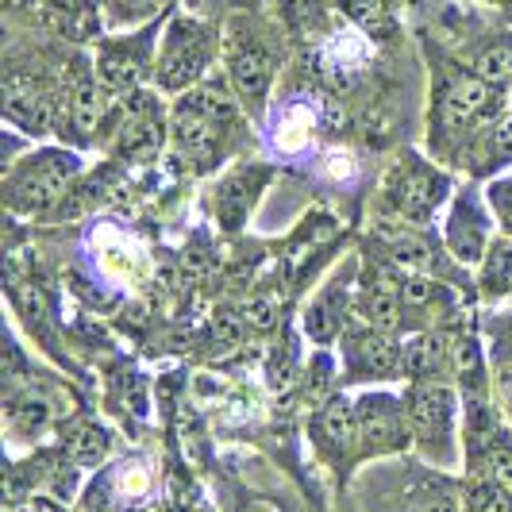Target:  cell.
I'll use <instances>...</instances> for the list:
<instances>
[{
	"instance_id": "7402d4cb",
	"label": "cell",
	"mask_w": 512,
	"mask_h": 512,
	"mask_svg": "<svg viewBox=\"0 0 512 512\" xmlns=\"http://www.w3.org/2000/svg\"><path fill=\"white\" fill-rule=\"evenodd\" d=\"M8 416H12V424H16L20 432H39V428L51 420V405H47L39 393L27 389V393L8 401Z\"/></svg>"
},
{
	"instance_id": "8fae6325",
	"label": "cell",
	"mask_w": 512,
	"mask_h": 512,
	"mask_svg": "<svg viewBox=\"0 0 512 512\" xmlns=\"http://www.w3.org/2000/svg\"><path fill=\"white\" fill-rule=\"evenodd\" d=\"M147 35L139 39H124V43H108L101 51V62H97V77H101L104 89L112 93H131L139 81H143V70H147Z\"/></svg>"
},
{
	"instance_id": "277c9868",
	"label": "cell",
	"mask_w": 512,
	"mask_h": 512,
	"mask_svg": "<svg viewBox=\"0 0 512 512\" xmlns=\"http://www.w3.org/2000/svg\"><path fill=\"white\" fill-rule=\"evenodd\" d=\"M405 409H409L412 439L428 455L447 459L451 439H455V397H451V389L439 382H416L412 393L405 397Z\"/></svg>"
},
{
	"instance_id": "5b68a950",
	"label": "cell",
	"mask_w": 512,
	"mask_h": 512,
	"mask_svg": "<svg viewBox=\"0 0 512 512\" xmlns=\"http://www.w3.org/2000/svg\"><path fill=\"white\" fill-rule=\"evenodd\" d=\"M359 416V451L362 455H389L401 451L412 439L409 409H401V401L385 397V393H370L355 405Z\"/></svg>"
},
{
	"instance_id": "ffe728a7",
	"label": "cell",
	"mask_w": 512,
	"mask_h": 512,
	"mask_svg": "<svg viewBox=\"0 0 512 512\" xmlns=\"http://www.w3.org/2000/svg\"><path fill=\"white\" fill-rule=\"evenodd\" d=\"M66 451L77 466H97L108 451V432L97 428V424H77L66 432Z\"/></svg>"
},
{
	"instance_id": "9c48e42d",
	"label": "cell",
	"mask_w": 512,
	"mask_h": 512,
	"mask_svg": "<svg viewBox=\"0 0 512 512\" xmlns=\"http://www.w3.org/2000/svg\"><path fill=\"white\" fill-rule=\"evenodd\" d=\"M4 112H8L12 124L35 131V135H43L54 124V101L39 89L35 77L24 74H12L4 81Z\"/></svg>"
},
{
	"instance_id": "1f68e13d",
	"label": "cell",
	"mask_w": 512,
	"mask_h": 512,
	"mask_svg": "<svg viewBox=\"0 0 512 512\" xmlns=\"http://www.w3.org/2000/svg\"><path fill=\"white\" fill-rule=\"evenodd\" d=\"M116 4H124V8H128V12H139V8H147V4H151V0H116Z\"/></svg>"
},
{
	"instance_id": "2e32d148",
	"label": "cell",
	"mask_w": 512,
	"mask_h": 512,
	"mask_svg": "<svg viewBox=\"0 0 512 512\" xmlns=\"http://www.w3.org/2000/svg\"><path fill=\"white\" fill-rule=\"evenodd\" d=\"M116 147L128 158H151L162 147V120H158V108L151 101H135V112L124 120V128L116 135Z\"/></svg>"
},
{
	"instance_id": "cb8c5ba5",
	"label": "cell",
	"mask_w": 512,
	"mask_h": 512,
	"mask_svg": "<svg viewBox=\"0 0 512 512\" xmlns=\"http://www.w3.org/2000/svg\"><path fill=\"white\" fill-rule=\"evenodd\" d=\"M266 370H270V385H274L278 393H285L289 385L297 382V343H293V339H282V347L270 351Z\"/></svg>"
},
{
	"instance_id": "6da1fadb",
	"label": "cell",
	"mask_w": 512,
	"mask_h": 512,
	"mask_svg": "<svg viewBox=\"0 0 512 512\" xmlns=\"http://www.w3.org/2000/svg\"><path fill=\"white\" fill-rule=\"evenodd\" d=\"M231 120H235V104L220 85H193L174 112V143L189 162L212 166L224 154Z\"/></svg>"
},
{
	"instance_id": "e0dca14e",
	"label": "cell",
	"mask_w": 512,
	"mask_h": 512,
	"mask_svg": "<svg viewBox=\"0 0 512 512\" xmlns=\"http://www.w3.org/2000/svg\"><path fill=\"white\" fill-rule=\"evenodd\" d=\"M104 112H108L104 85L101 81H93V77H81L74 89V101H70V124H74L77 139H89L93 131L101 128Z\"/></svg>"
},
{
	"instance_id": "ba28073f",
	"label": "cell",
	"mask_w": 512,
	"mask_h": 512,
	"mask_svg": "<svg viewBox=\"0 0 512 512\" xmlns=\"http://www.w3.org/2000/svg\"><path fill=\"white\" fill-rule=\"evenodd\" d=\"M347 359L355 378H393L397 370H405V351L393 343V335L378 328L347 335Z\"/></svg>"
},
{
	"instance_id": "7a4b0ae2",
	"label": "cell",
	"mask_w": 512,
	"mask_h": 512,
	"mask_svg": "<svg viewBox=\"0 0 512 512\" xmlns=\"http://www.w3.org/2000/svg\"><path fill=\"white\" fill-rule=\"evenodd\" d=\"M208 58H212V35L208 27H201L197 20H174L166 39H162V54H158V85L178 93V89H193L201 74H205Z\"/></svg>"
},
{
	"instance_id": "484cf974",
	"label": "cell",
	"mask_w": 512,
	"mask_h": 512,
	"mask_svg": "<svg viewBox=\"0 0 512 512\" xmlns=\"http://www.w3.org/2000/svg\"><path fill=\"white\" fill-rule=\"evenodd\" d=\"M351 12L362 27L370 31H389V8L385 0H351Z\"/></svg>"
},
{
	"instance_id": "44dd1931",
	"label": "cell",
	"mask_w": 512,
	"mask_h": 512,
	"mask_svg": "<svg viewBox=\"0 0 512 512\" xmlns=\"http://www.w3.org/2000/svg\"><path fill=\"white\" fill-rule=\"evenodd\" d=\"M466 509L470 512H512V489L493 482V478H478L466 486Z\"/></svg>"
},
{
	"instance_id": "9a60e30c",
	"label": "cell",
	"mask_w": 512,
	"mask_h": 512,
	"mask_svg": "<svg viewBox=\"0 0 512 512\" xmlns=\"http://www.w3.org/2000/svg\"><path fill=\"white\" fill-rule=\"evenodd\" d=\"M455 362V343L447 332H424L405 347V374L416 382H432Z\"/></svg>"
},
{
	"instance_id": "f546056e",
	"label": "cell",
	"mask_w": 512,
	"mask_h": 512,
	"mask_svg": "<svg viewBox=\"0 0 512 512\" xmlns=\"http://www.w3.org/2000/svg\"><path fill=\"white\" fill-rule=\"evenodd\" d=\"M497 385H501V397H505V405L512 409V359L497 366Z\"/></svg>"
},
{
	"instance_id": "4dcf8cb0",
	"label": "cell",
	"mask_w": 512,
	"mask_h": 512,
	"mask_svg": "<svg viewBox=\"0 0 512 512\" xmlns=\"http://www.w3.org/2000/svg\"><path fill=\"white\" fill-rule=\"evenodd\" d=\"M420 512H462V509H459V501H455V497H436V501H428Z\"/></svg>"
},
{
	"instance_id": "3957f363",
	"label": "cell",
	"mask_w": 512,
	"mask_h": 512,
	"mask_svg": "<svg viewBox=\"0 0 512 512\" xmlns=\"http://www.w3.org/2000/svg\"><path fill=\"white\" fill-rule=\"evenodd\" d=\"M74 174V154L39 151L12 174V181H8V205L16 208V212H39V208L54 205Z\"/></svg>"
},
{
	"instance_id": "4316f807",
	"label": "cell",
	"mask_w": 512,
	"mask_h": 512,
	"mask_svg": "<svg viewBox=\"0 0 512 512\" xmlns=\"http://www.w3.org/2000/svg\"><path fill=\"white\" fill-rule=\"evenodd\" d=\"M489 201H493V208H497L501 224L512 231V181H497V185L489 189Z\"/></svg>"
},
{
	"instance_id": "d4e9b609",
	"label": "cell",
	"mask_w": 512,
	"mask_h": 512,
	"mask_svg": "<svg viewBox=\"0 0 512 512\" xmlns=\"http://www.w3.org/2000/svg\"><path fill=\"white\" fill-rule=\"evenodd\" d=\"M393 289H397L405 308H428L439 297V285L432 278H424V274H405V278L393 282Z\"/></svg>"
},
{
	"instance_id": "f1b7e54d",
	"label": "cell",
	"mask_w": 512,
	"mask_h": 512,
	"mask_svg": "<svg viewBox=\"0 0 512 512\" xmlns=\"http://www.w3.org/2000/svg\"><path fill=\"white\" fill-rule=\"evenodd\" d=\"M328 378H332V362H328V355H320V359L312 362L308 389H312V393H328Z\"/></svg>"
},
{
	"instance_id": "7c38bea8",
	"label": "cell",
	"mask_w": 512,
	"mask_h": 512,
	"mask_svg": "<svg viewBox=\"0 0 512 512\" xmlns=\"http://www.w3.org/2000/svg\"><path fill=\"white\" fill-rule=\"evenodd\" d=\"M228 66H231V81H235L239 97L247 104H262V97L270 93V81H274V62H270L266 47L243 39V43L231 47Z\"/></svg>"
},
{
	"instance_id": "d6986e66",
	"label": "cell",
	"mask_w": 512,
	"mask_h": 512,
	"mask_svg": "<svg viewBox=\"0 0 512 512\" xmlns=\"http://www.w3.org/2000/svg\"><path fill=\"white\" fill-rule=\"evenodd\" d=\"M474 74L486 77L489 85H505V81H512V35H501V39H493L489 47L478 51V58H474Z\"/></svg>"
},
{
	"instance_id": "4fadbf2b",
	"label": "cell",
	"mask_w": 512,
	"mask_h": 512,
	"mask_svg": "<svg viewBox=\"0 0 512 512\" xmlns=\"http://www.w3.org/2000/svg\"><path fill=\"white\" fill-rule=\"evenodd\" d=\"M447 243H451V251L466 262V266H474V262H482L486 255V243H489V224H486V212L482 205L466 193L455 212H451V224H447Z\"/></svg>"
},
{
	"instance_id": "ac0fdd59",
	"label": "cell",
	"mask_w": 512,
	"mask_h": 512,
	"mask_svg": "<svg viewBox=\"0 0 512 512\" xmlns=\"http://www.w3.org/2000/svg\"><path fill=\"white\" fill-rule=\"evenodd\" d=\"M362 312H366L370 328L389 332V335L401 332L405 305H401V297H397V289H393V285H374V289H366V297H362Z\"/></svg>"
},
{
	"instance_id": "52a82bcc",
	"label": "cell",
	"mask_w": 512,
	"mask_h": 512,
	"mask_svg": "<svg viewBox=\"0 0 512 512\" xmlns=\"http://www.w3.org/2000/svg\"><path fill=\"white\" fill-rule=\"evenodd\" d=\"M447 193V185L436 170L420 166V162H409L405 170L397 166L393 178H389V205L401 212V220H412V224H424L432 220L439 197Z\"/></svg>"
},
{
	"instance_id": "30bf717a",
	"label": "cell",
	"mask_w": 512,
	"mask_h": 512,
	"mask_svg": "<svg viewBox=\"0 0 512 512\" xmlns=\"http://www.w3.org/2000/svg\"><path fill=\"white\" fill-rule=\"evenodd\" d=\"M312 439L320 451H328L332 459H343L351 447H359V416L347 397H332L312 420Z\"/></svg>"
},
{
	"instance_id": "5bb4252c",
	"label": "cell",
	"mask_w": 512,
	"mask_h": 512,
	"mask_svg": "<svg viewBox=\"0 0 512 512\" xmlns=\"http://www.w3.org/2000/svg\"><path fill=\"white\" fill-rule=\"evenodd\" d=\"M270 181V170H235L224 185H220V197H216V212H220V224L224 228H239L243 220H247V212L251 205L258 201V193H262V185Z\"/></svg>"
},
{
	"instance_id": "603a6c76",
	"label": "cell",
	"mask_w": 512,
	"mask_h": 512,
	"mask_svg": "<svg viewBox=\"0 0 512 512\" xmlns=\"http://www.w3.org/2000/svg\"><path fill=\"white\" fill-rule=\"evenodd\" d=\"M486 293H512V243H493L486 255V274H482Z\"/></svg>"
},
{
	"instance_id": "8992f818",
	"label": "cell",
	"mask_w": 512,
	"mask_h": 512,
	"mask_svg": "<svg viewBox=\"0 0 512 512\" xmlns=\"http://www.w3.org/2000/svg\"><path fill=\"white\" fill-rule=\"evenodd\" d=\"M497 108V85H489L478 74H459L451 77L439 93L436 104V124L439 131H462L482 124L489 112Z\"/></svg>"
},
{
	"instance_id": "83f0119b",
	"label": "cell",
	"mask_w": 512,
	"mask_h": 512,
	"mask_svg": "<svg viewBox=\"0 0 512 512\" xmlns=\"http://www.w3.org/2000/svg\"><path fill=\"white\" fill-rule=\"evenodd\" d=\"M489 151L497 154V162H509V158H512V120H505L501 128L493 131V139H489Z\"/></svg>"
}]
</instances>
